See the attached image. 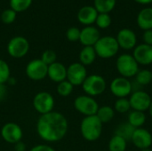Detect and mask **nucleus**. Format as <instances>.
Instances as JSON below:
<instances>
[{
	"mask_svg": "<svg viewBox=\"0 0 152 151\" xmlns=\"http://www.w3.org/2000/svg\"><path fill=\"white\" fill-rule=\"evenodd\" d=\"M134 1L142 4H148L152 3V0H134Z\"/></svg>",
	"mask_w": 152,
	"mask_h": 151,
	"instance_id": "obj_40",
	"label": "nucleus"
},
{
	"mask_svg": "<svg viewBox=\"0 0 152 151\" xmlns=\"http://www.w3.org/2000/svg\"><path fill=\"white\" fill-rule=\"evenodd\" d=\"M100 37V31L96 27L86 26L80 31L79 41L84 46H94Z\"/></svg>",
	"mask_w": 152,
	"mask_h": 151,
	"instance_id": "obj_17",
	"label": "nucleus"
},
{
	"mask_svg": "<svg viewBox=\"0 0 152 151\" xmlns=\"http://www.w3.org/2000/svg\"><path fill=\"white\" fill-rule=\"evenodd\" d=\"M95 23L100 28H107L111 24V17L109 13H98Z\"/></svg>",
	"mask_w": 152,
	"mask_h": 151,
	"instance_id": "obj_32",
	"label": "nucleus"
},
{
	"mask_svg": "<svg viewBox=\"0 0 152 151\" xmlns=\"http://www.w3.org/2000/svg\"><path fill=\"white\" fill-rule=\"evenodd\" d=\"M82 88L86 95L95 97L102 94L105 92L107 88V83L102 76L94 74L87 76L82 84Z\"/></svg>",
	"mask_w": 152,
	"mask_h": 151,
	"instance_id": "obj_5",
	"label": "nucleus"
},
{
	"mask_svg": "<svg viewBox=\"0 0 152 151\" xmlns=\"http://www.w3.org/2000/svg\"><path fill=\"white\" fill-rule=\"evenodd\" d=\"M7 94V88L5 84H0V102L3 101Z\"/></svg>",
	"mask_w": 152,
	"mask_h": 151,
	"instance_id": "obj_38",
	"label": "nucleus"
},
{
	"mask_svg": "<svg viewBox=\"0 0 152 151\" xmlns=\"http://www.w3.org/2000/svg\"><path fill=\"white\" fill-rule=\"evenodd\" d=\"M68 128V120L60 112L52 111L41 115L37 122L38 136L47 142H55L62 140L67 134Z\"/></svg>",
	"mask_w": 152,
	"mask_h": 151,
	"instance_id": "obj_1",
	"label": "nucleus"
},
{
	"mask_svg": "<svg viewBox=\"0 0 152 151\" xmlns=\"http://www.w3.org/2000/svg\"><path fill=\"white\" fill-rule=\"evenodd\" d=\"M151 90H152V82H151Z\"/></svg>",
	"mask_w": 152,
	"mask_h": 151,
	"instance_id": "obj_43",
	"label": "nucleus"
},
{
	"mask_svg": "<svg viewBox=\"0 0 152 151\" xmlns=\"http://www.w3.org/2000/svg\"><path fill=\"white\" fill-rule=\"evenodd\" d=\"M48 66L41 59H36L29 61L26 67L27 77L33 81H41L47 77Z\"/></svg>",
	"mask_w": 152,
	"mask_h": 151,
	"instance_id": "obj_10",
	"label": "nucleus"
},
{
	"mask_svg": "<svg viewBox=\"0 0 152 151\" xmlns=\"http://www.w3.org/2000/svg\"><path fill=\"white\" fill-rule=\"evenodd\" d=\"M139 64L134 58L133 54L130 53H123L120 54L116 61V68L120 77L126 78H132L136 76L139 69Z\"/></svg>",
	"mask_w": 152,
	"mask_h": 151,
	"instance_id": "obj_4",
	"label": "nucleus"
},
{
	"mask_svg": "<svg viewBox=\"0 0 152 151\" xmlns=\"http://www.w3.org/2000/svg\"><path fill=\"white\" fill-rule=\"evenodd\" d=\"M132 143L139 150L150 149L152 145V134L151 132L143 127L136 128L133 133Z\"/></svg>",
	"mask_w": 152,
	"mask_h": 151,
	"instance_id": "obj_14",
	"label": "nucleus"
},
{
	"mask_svg": "<svg viewBox=\"0 0 152 151\" xmlns=\"http://www.w3.org/2000/svg\"><path fill=\"white\" fill-rule=\"evenodd\" d=\"M148 111H149V114H150V116L152 117V101H151V105H150V108H149V109H148Z\"/></svg>",
	"mask_w": 152,
	"mask_h": 151,
	"instance_id": "obj_41",
	"label": "nucleus"
},
{
	"mask_svg": "<svg viewBox=\"0 0 152 151\" xmlns=\"http://www.w3.org/2000/svg\"><path fill=\"white\" fill-rule=\"evenodd\" d=\"M11 78V70L7 62L0 59V84H5Z\"/></svg>",
	"mask_w": 152,
	"mask_h": 151,
	"instance_id": "obj_31",
	"label": "nucleus"
},
{
	"mask_svg": "<svg viewBox=\"0 0 152 151\" xmlns=\"http://www.w3.org/2000/svg\"><path fill=\"white\" fill-rule=\"evenodd\" d=\"M99 107L100 106L95 99L86 94L79 95L74 101L75 109L85 117L96 115Z\"/></svg>",
	"mask_w": 152,
	"mask_h": 151,
	"instance_id": "obj_6",
	"label": "nucleus"
},
{
	"mask_svg": "<svg viewBox=\"0 0 152 151\" xmlns=\"http://www.w3.org/2000/svg\"><path fill=\"white\" fill-rule=\"evenodd\" d=\"M141 151H152L151 149H145V150H142Z\"/></svg>",
	"mask_w": 152,
	"mask_h": 151,
	"instance_id": "obj_42",
	"label": "nucleus"
},
{
	"mask_svg": "<svg viewBox=\"0 0 152 151\" xmlns=\"http://www.w3.org/2000/svg\"><path fill=\"white\" fill-rule=\"evenodd\" d=\"M96 55L102 59H110L116 56L119 51V45L116 37L111 36H101L94 45Z\"/></svg>",
	"mask_w": 152,
	"mask_h": 151,
	"instance_id": "obj_3",
	"label": "nucleus"
},
{
	"mask_svg": "<svg viewBox=\"0 0 152 151\" xmlns=\"http://www.w3.org/2000/svg\"><path fill=\"white\" fill-rule=\"evenodd\" d=\"M56 53L53 50H45L41 56V60L43 62H45L47 66L54 63L56 61Z\"/></svg>",
	"mask_w": 152,
	"mask_h": 151,
	"instance_id": "obj_33",
	"label": "nucleus"
},
{
	"mask_svg": "<svg viewBox=\"0 0 152 151\" xmlns=\"http://www.w3.org/2000/svg\"><path fill=\"white\" fill-rule=\"evenodd\" d=\"M119 48L124 50H132L137 45V36L134 31L130 28H122L118 31L116 37Z\"/></svg>",
	"mask_w": 152,
	"mask_h": 151,
	"instance_id": "obj_15",
	"label": "nucleus"
},
{
	"mask_svg": "<svg viewBox=\"0 0 152 151\" xmlns=\"http://www.w3.org/2000/svg\"><path fill=\"white\" fill-rule=\"evenodd\" d=\"M110 89L111 93L115 97L119 99L127 98L128 96H130L133 93L134 87L130 79L123 77H118L110 82Z\"/></svg>",
	"mask_w": 152,
	"mask_h": 151,
	"instance_id": "obj_7",
	"label": "nucleus"
},
{
	"mask_svg": "<svg viewBox=\"0 0 152 151\" xmlns=\"http://www.w3.org/2000/svg\"><path fill=\"white\" fill-rule=\"evenodd\" d=\"M47 77L55 83H61L67 79V68L61 62L55 61L48 66Z\"/></svg>",
	"mask_w": 152,
	"mask_h": 151,
	"instance_id": "obj_18",
	"label": "nucleus"
},
{
	"mask_svg": "<svg viewBox=\"0 0 152 151\" xmlns=\"http://www.w3.org/2000/svg\"><path fill=\"white\" fill-rule=\"evenodd\" d=\"M128 100L131 105V109L133 110L145 112V111H148L150 108L152 98L145 91L137 90L131 93Z\"/></svg>",
	"mask_w": 152,
	"mask_h": 151,
	"instance_id": "obj_11",
	"label": "nucleus"
},
{
	"mask_svg": "<svg viewBox=\"0 0 152 151\" xmlns=\"http://www.w3.org/2000/svg\"><path fill=\"white\" fill-rule=\"evenodd\" d=\"M135 128H134L130 124L126 123H122L120 124L115 130V134L118 135L122 138H124L126 142L131 141L133 133L134 132Z\"/></svg>",
	"mask_w": 152,
	"mask_h": 151,
	"instance_id": "obj_25",
	"label": "nucleus"
},
{
	"mask_svg": "<svg viewBox=\"0 0 152 151\" xmlns=\"http://www.w3.org/2000/svg\"><path fill=\"white\" fill-rule=\"evenodd\" d=\"M115 112H118L119 114H126L129 113V111L132 109L131 105L129 102V100L127 98H119L117 99V101L114 103L113 107Z\"/></svg>",
	"mask_w": 152,
	"mask_h": 151,
	"instance_id": "obj_28",
	"label": "nucleus"
},
{
	"mask_svg": "<svg viewBox=\"0 0 152 151\" xmlns=\"http://www.w3.org/2000/svg\"><path fill=\"white\" fill-rule=\"evenodd\" d=\"M14 149H15V151H25L26 150V145L24 142H22L20 141L14 144Z\"/></svg>",
	"mask_w": 152,
	"mask_h": 151,
	"instance_id": "obj_39",
	"label": "nucleus"
},
{
	"mask_svg": "<svg viewBox=\"0 0 152 151\" xmlns=\"http://www.w3.org/2000/svg\"><path fill=\"white\" fill-rule=\"evenodd\" d=\"M108 148L109 151H126L127 148V142L124 138L114 134L109 142Z\"/></svg>",
	"mask_w": 152,
	"mask_h": 151,
	"instance_id": "obj_24",
	"label": "nucleus"
},
{
	"mask_svg": "<svg viewBox=\"0 0 152 151\" xmlns=\"http://www.w3.org/2000/svg\"><path fill=\"white\" fill-rule=\"evenodd\" d=\"M29 151H55L53 148H52L49 145L46 144H41V145H37L30 149Z\"/></svg>",
	"mask_w": 152,
	"mask_h": 151,
	"instance_id": "obj_37",
	"label": "nucleus"
},
{
	"mask_svg": "<svg viewBox=\"0 0 152 151\" xmlns=\"http://www.w3.org/2000/svg\"><path fill=\"white\" fill-rule=\"evenodd\" d=\"M133 56L139 65L149 66L152 64V45L140 44L136 45L133 52Z\"/></svg>",
	"mask_w": 152,
	"mask_h": 151,
	"instance_id": "obj_16",
	"label": "nucleus"
},
{
	"mask_svg": "<svg viewBox=\"0 0 152 151\" xmlns=\"http://www.w3.org/2000/svg\"><path fill=\"white\" fill-rule=\"evenodd\" d=\"M33 107L39 114H47L53 109L54 99L48 92H39L33 99Z\"/></svg>",
	"mask_w": 152,
	"mask_h": 151,
	"instance_id": "obj_8",
	"label": "nucleus"
},
{
	"mask_svg": "<svg viewBox=\"0 0 152 151\" xmlns=\"http://www.w3.org/2000/svg\"><path fill=\"white\" fill-rule=\"evenodd\" d=\"M102 123L94 116L85 117L80 124V132L83 138L87 142L97 141L102 133Z\"/></svg>",
	"mask_w": 152,
	"mask_h": 151,
	"instance_id": "obj_2",
	"label": "nucleus"
},
{
	"mask_svg": "<svg viewBox=\"0 0 152 151\" xmlns=\"http://www.w3.org/2000/svg\"><path fill=\"white\" fill-rule=\"evenodd\" d=\"M16 18V12L12 9H6L1 14V20L5 24L12 23Z\"/></svg>",
	"mask_w": 152,
	"mask_h": 151,
	"instance_id": "obj_34",
	"label": "nucleus"
},
{
	"mask_svg": "<svg viewBox=\"0 0 152 151\" xmlns=\"http://www.w3.org/2000/svg\"><path fill=\"white\" fill-rule=\"evenodd\" d=\"M97 55L94 46H84L79 53V62L84 66H89L93 64Z\"/></svg>",
	"mask_w": 152,
	"mask_h": 151,
	"instance_id": "obj_22",
	"label": "nucleus"
},
{
	"mask_svg": "<svg viewBox=\"0 0 152 151\" xmlns=\"http://www.w3.org/2000/svg\"><path fill=\"white\" fill-rule=\"evenodd\" d=\"M95 116L99 118V120L102 123V125L107 124L114 118L115 110L112 107L109 105H104V106L99 107L98 111Z\"/></svg>",
	"mask_w": 152,
	"mask_h": 151,
	"instance_id": "obj_23",
	"label": "nucleus"
},
{
	"mask_svg": "<svg viewBox=\"0 0 152 151\" xmlns=\"http://www.w3.org/2000/svg\"><path fill=\"white\" fill-rule=\"evenodd\" d=\"M87 77V70L86 66L80 62L71 63L67 68V80L74 86L82 85Z\"/></svg>",
	"mask_w": 152,
	"mask_h": 151,
	"instance_id": "obj_12",
	"label": "nucleus"
},
{
	"mask_svg": "<svg viewBox=\"0 0 152 151\" xmlns=\"http://www.w3.org/2000/svg\"><path fill=\"white\" fill-rule=\"evenodd\" d=\"M22 130L20 126L15 123L10 122L3 125L1 129V136L4 142L10 144H15L22 139Z\"/></svg>",
	"mask_w": 152,
	"mask_h": 151,
	"instance_id": "obj_13",
	"label": "nucleus"
},
{
	"mask_svg": "<svg viewBox=\"0 0 152 151\" xmlns=\"http://www.w3.org/2000/svg\"><path fill=\"white\" fill-rule=\"evenodd\" d=\"M145 112L138 110H130L127 116V123L130 124L134 128H141L146 122Z\"/></svg>",
	"mask_w": 152,
	"mask_h": 151,
	"instance_id": "obj_21",
	"label": "nucleus"
},
{
	"mask_svg": "<svg viewBox=\"0 0 152 151\" xmlns=\"http://www.w3.org/2000/svg\"><path fill=\"white\" fill-rule=\"evenodd\" d=\"M29 50V43L23 36L12 37L7 44V52L9 55L15 59L24 57Z\"/></svg>",
	"mask_w": 152,
	"mask_h": 151,
	"instance_id": "obj_9",
	"label": "nucleus"
},
{
	"mask_svg": "<svg viewBox=\"0 0 152 151\" xmlns=\"http://www.w3.org/2000/svg\"><path fill=\"white\" fill-rule=\"evenodd\" d=\"M134 77L136 84H138L139 85L144 86L151 85L152 82V71L147 69H140Z\"/></svg>",
	"mask_w": 152,
	"mask_h": 151,
	"instance_id": "obj_27",
	"label": "nucleus"
},
{
	"mask_svg": "<svg viewBox=\"0 0 152 151\" xmlns=\"http://www.w3.org/2000/svg\"><path fill=\"white\" fill-rule=\"evenodd\" d=\"M73 89H74V85L71 83H69L67 79L61 83H58L57 85V93L61 97L69 96L72 93Z\"/></svg>",
	"mask_w": 152,
	"mask_h": 151,
	"instance_id": "obj_29",
	"label": "nucleus"
},
{
	"mask_svg": "<svg viewBox=\"0 0 152 151\" xmlns=\"http://www.w3.org/2000/svg\"><path fill=\"white\" fill-rule=\"evenodd\" d=\"M143 43L149 45H152V29L145 30L142 35Z\"/></svg>",
	"mask_w": 152,
	"mask_h": 151,
	"instance_id": "obj_36",
	"label": "nucleus"
},
{
	"mask_svg": "<svg viewBox=\"0 0 152 151\" xmlns=\"http://www.w3.org/2000/svg\"><path fill=\"white\" fill-rule=\"evenodd\" d=\"M137 24L142 30L152 29V8L146 7L141 10L137 15Z\"/></svg>",
	"mask_w": 152,
	"mask_h": 151,
	"instance_id": "obj_20",
	"label": "nucleus"
},
{
	"mask_svg": "<svg viewBox=\"0 0 152 151\" xmlns=\"http://www.w3.org/2000/svg\"><path fill=\"white\" fill-rule=\"evenodd\" d=\"M117 0H94V8L99 13H110L115 7Z\"/></svg>",
	"mask_w": 152,
	"mask_h": 151,
	"instance_id": "obj_26",
	"label": "nucleus"
},
{
	"mask_svg": "<svg viewBox=\"0 0 152 151\" xmlns=\"http://www.w3.org/2000/svg\"><path fill=\"white\" fill-rule=\"evenodd\" d=\"M98 13L99 12L94 8V6L85 5L79 9L77 12V20L80 23L84 25L91 26L93 23L95 22Z\"/></svg>",
	"mask_w": 152,
	"mask_h": 151,
	"instance_id": "obj_19",
	"label": "nucleus"
},
{
	"mask_svg": "<svg viewBox=\"0 0 152 151\" xmlns=\"http://www.w3.org/2000/svg\"><path fill=\"white\" fill-rule=\"evenodd\" d=\"M80 29L76 27H71L69 28L67 32H66V36L69 41L70 42H77L79 41L80 38Z\"/></svg>",
	"mask_w": 152,
	"mask_h": 151,
	"instance_id": "obj_35",
	"label": "nucleus"
},
{
	"mask_svg": "<svg viewBox=\"0 0 152 151\" xmlns=\"http://www.w3.org/2000/svg\"><path fill=\"white\" fill-rule=\"evenodd\" d=\"M32 3V0H10L11 9L17 12H23L27 10Z\"/></svg>",
	"mask_w": 152,
	"mask_h": 151,
	"instance_id": "obj_30",
	"label": "nucleus"
}]
</instances>
